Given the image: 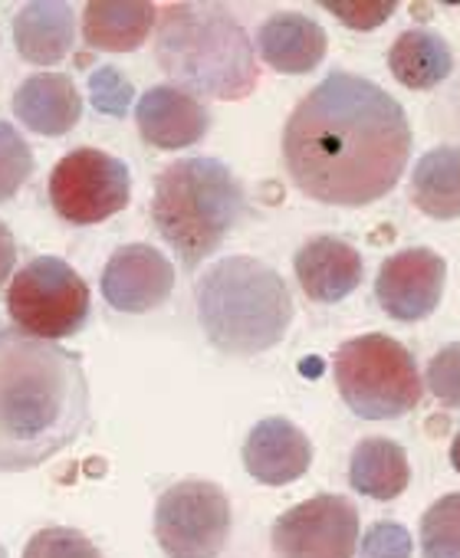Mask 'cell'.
<instances>
[{"label":"cell","mask_w":460,"mask_h":558,"mask_svg":"<svg viewBox=\"0 0 460 558\" xmlns=\"http://www.w3.org/2000/svg\"><path fill=\"white\" fill-rule=\"evenodd\" d=\"M411 142L408 112L391 93L336 70L290 112L283 165L306 197L332 207H365L395 191Z\"/></svg>","instance_id":"cell-1"},{"label":"cell","mask_w":460,"mask_h":558,"mask_svg":"<svg viewBox=\"0 0 460 558\" xmlns=\"http://www.w3.org/2000/svg\"><path fill=\"white\" fill-rule=\"evenodd\" d=\"M89 424L83 362L60 349L0 329V470L17 473L47 463Z\"/></svg>","instance_id":"cell-2"},{"label":"cell","mask_w":460,"mask_h":558,"mask_svg":"<svg viewBox=\"0 0 460 558\" xmlns=\"http://www.w3.org/2000/svg\"><path fill=\"white\" fill-rule=\"evenodd\" d=\"M155 27V60L181 93L234 102L257 89V53L227 8L165 4Z\"/></svg>","instance_id":"cell-3"},{"label":"cell","mask_w":460,"mask_h":558,"mask_svg":"<svg viewBox=\"0 0 460 558\" xmlns=\"http://www.w3.org/2000/svg\"><path fill=\"white\" fill-rule=\"evenodd\" d=\"M197 323L223 355H261L283 342L293 323V296L283 276L254 259L227 256L197 279Z\"/></svg>","instance_id":"cell-4"},{"label":"cell","mask_w":460,"mask_h":558,"mask_svg":"<svg viewBox=\"0 0 460 558\" xmlns=\"http://www.w3.org/2000/svg\"><path fill=\"white\" fill-rule=\"evenodd\" d=\"M247 197L241 181L217 158L171 161L152 197V220L178 259L194 269L204 263L244 217Z\"/></svg>","instance_id":"cell-5"},{"label":"cell","mask_w":460,"mask_h":558,"mask_svg":"<svg viewBox=\"0 0 460 558\" xmlns=\"http://www.w3.org/2000/svg\"><path fill=\"white\" fill-rule=\"evenodd\" d=\"M336 388L352 414L365 421H391L417 408L424 381L414 355L385 332L349 339L332 359Z\"/></svg>","instance_id":"cell-6"},{"label":"cell","mask_w":460,"mask_h":558,"mask_svg":"<svg viewBox=\"0 0 460 558\" xmlns=\"http://www.w3.org/2000/svg\"><path fill=\"white\" fill-rule=\"evenodd\" d=\"M8 313L24 336L44 342L66 339L89 319V287L66 259L37 256L14 276Z\"/></svg>","instance_id":"cell-7"},{"label":"cell","mask_w":460,"mask_h":558,"mask_svg":"<svg viewBox=\"0 0 460 558\" xmlns=\"http://www.w3.org/2000/svg\"><path fill=\"white\" fill-rule=\"evenodd\" d=\"M230 535L227 493L210 480H181L155 502V538L168 558H217Z\"/></svg>","instance_id":"cell-8"},{"label":"cell","mask_w":460,"mask_h":558,"mask_svg":"<svg viewBox=\"0 0 460 558\" xmlns=\"http://www.w3.org/2000/svg\"><path fill=\"white\" fill-rule=\"evenodd\" d=\"M129 165L99 148H76L63 155L50 174V201L70 223H102L129 207Z\"/></svg>","instance_id":"cell-9"},{"label":"cell","mask_w":460,"mask_h":558,"mask_svg":"<svg viewBox=\"0 0 460 558\" xmlns=\"http://www.w3.org/2000/svg\"><path fill=\"white\" fill-rule=\"evenodd\" d=\"M277 558H352L359 548V506L339 493H319L274 522Z\"/></svg>","instance_id":"cell-10"},{"label":"cell","mask_w":460,"mask_h":558,"mask_svg":"<svg viewBox=\"0 0 460 558\" xmlns=\"http://www.w3.org/2000/svg\"><path fill=\"white\" fill-rule=\"evenodd\" d=\"M447 263L440 253L427 246H411L388 256L375 279V300L385 316L395 323H421L427 319L444 296Z\"/></svg>","instance_id":"cell-11"},{"label":"cell","mask_w":460,"mask_h":558,"mask_svg":"<svg viewBox=\"0 0 460 558\" xmlns=\"http://www.w3.org/2000/svg\"><path fill=\"white\" fill-rule=\"evenodd\" d=\"M174 290V266L148 243L119 246L102 269V296L112 310L142 316L161 306Z\"/></svg>","instance_id":"cell-12"},{"label":"cell","mask_w":460,"mask_h":558,"mask_svg":"<svg viewBox=\"0 0 460 558\" xmlns=\"http://www.w3.org/2000/svg\"><path fill=\"white\" fill-rule=\"evenodd\" d=\"M293 269L303 293L313 303L332 306L342 303L346 296H352L362 283V253L339 236H313L306 240L296 256H293Z\"/></svg>","instance_id":"cell-13"},{"label":"cell","mask_w":460,"mask_h":558,"mask_svg":"<svg viewBox=\"0 0 460 558\" xmlns=\"http://www.w3.org/2000/svg\"><path fill=\"white\" fill-rule=\"evenodd\" d=\"M135 125L148 145L178 151V148L197 145L207 135L210 116L204 102L181 93L178 86H152L135 102Z\"/></svg>","instance_id":"cell-14"},{"label":"cell","mask_w":460,"mask_h":558,"mask_svg":"<svg viewBox=\"0 0 460 558\" xmlns=\"http://www.w3.org/2000/svg\"><path fill=\"white\" fill-rule=\"evenodd\" d=\"M313 463L310 437L287 417H264L244 444V466L264 486L296 483Z\"/></svg>","instance_id":"cell-15"},{"label":"cell","mask_w":460,"mask_h":558,"mask_svg":"<svg viewBox=\"0 0 460 558\" xmlns=\"http://www.w3.org/2000/svg\"><path fill=\"white\" fill-rule=\"evenodd\" d=\"M329 37L326 31L306 14H274L257 31L261 60L287 76L313 73L326 60Z\"/></svg>","instance_id":"cell-16"},{"label":"cell","mask_w":460,"mask_h":558,"mask_svg":"<svg viewBox=\"0 0 460 558\" xmlns=\"http://www.w3.org/2000/svg\"><path fill=\"white\" fill-rule=\"evenodd\" d=\"M14 116L37 135H66L83 119V99L66 73L27 76L14 93Z\"/></svg>","instance_id":"cell-17"},{"label":"cell","mask_w":460,"mask_h":558,"mask_svg":"<svg viewBox=\"0 0 460 558\" xmlns=\"http://www.w3.org/2000/svg\"><path fill=\"white\" fill-rule=\"evenodd\" d=\"M76 40L73 8L63 0H37L14 17L17 53L34 66H57L70 57Z\"/></svg>","instance_id":"cell-18"},{"label":"cell","mask_w":460,"mask_h":558,"mask_svg":"<svg viewBox=\"0 0 460 558\" xmlns=\"http://www.w3.org/2000/svg\"><path fill=\"white\" fill-rule=\"evenodd\" d=\"M155 21L158 8L148 4V0H132V4L96 0V4L83 8V37L93 50L132 53L148 40Z\"/></svg>","instance_id":"cell-19"},{"label":"cell","mask_w":460,"mask_h":558,"mask_svg":"<svg viewBox=\"0 0 460 558\" xmlns=\"http://www.w3.org/2000/svg\"><path fill=\"white\" fill-rule=\"evenodd\" d=\"M388 70L401 86L414 93H427L437 89L453 73V50L437 31L414 27L391 44Z\"/></svg>","instance_id":"cell-20"},{"label":"cell","mask_w":460,"mask_h":558,"mask_svg":"<svg viewBox=\"0 0 460 558\" xmlns=\"http://www.w3.org/2000/svg\"><path fill=\"white\" fill-rule=\"evenodd\" d=\"M349 483L359 496L388 502L398 499L411 483L408 453L391 437H365L349 460Z\"/></svg>","instance_id":"cell-21"},{"label":"cell","mask_w":460,"mask_h":558,"mask_svg":"<svg viewBox=\"0 0 460 558\" xmlns=\"http://www.w3.org/2000/svg\"><path fill=\"white\" fill-rule=\"evenodd\" d=\"M411 201L434 220L460 217V145L424 151L411 171Z\"/></svg>","instance_id":"cell-22"},{"label":"cell","mask_w":460,"mask_h":558,"mask_svg":"<svg viewBox=\"0 0 460 558\" xmlns=\"http://www.w3.org/2000/svg\"><path fill=\"white\" fill-rule=\"evenodd\" d=\"M421 555L460 558V493L440 496L421 515Z\"/></svg>","instance_id":"cell-23"},{"label":"cell","mask_w":460,"mask_h":558,"mask_svg":"<svg viewBox=\"0 0 460 558\" xmlns=\"http://www.w3.org/2000/svg\"><path fill=\"white\" fill-rule=\"evenodd\" d=\"M31 174H34V148L11 122H0V201H11Z\"/></svg>","instance_id":"cell-24"},{"label":"cell","mask_w":460,"mask_h":558,"mask_svg":"<svg viewBox=\"0 0 460 558\" xmlns=\"http://www.w3.org/2000/svg\"><path fill=\"white\" fill-rule=\"evenodd\" d=\"M24 558H102V551L70 525H50L34 532V538L24 548Z\"/></svg>","instance_id":"cell-25"},{"label":"cell","mask_w":460,"mask_h":558,"mask_svg":"<svg viewBox=\"0 0 460 558\" xmlns=\"http://www.w3.org/2000/svg\"><path fill=\"white\" fill-rule=\"evenodd\" d=\"M89 102L96 106V112L112 116V119H122V116H129V106L135 102V89L122 76V70L99 66L89 76Z\"/></svg>","instance_id":"cell-26"},{"label":"cell","mask_w":460,"mask_h":558,"mask_svg":"<svg viewBox=\"0 0 460 558\" xmlns=\"http://www.w3.org/2000/svg\"><path fill=\"white\" fill-rule=\"evenodd\" d=\"M427 391L447 404V408H460V342L444 345L431 365H427Z\"/></svg>","instance_id":"cell-27"},{"label":"cell","mask_w":460,"mask_h":558,"mask_svg":"<svg viewBox=\"0 0 460 558\" xmlns=\"http://www.w3.org/2000/svg\"><path fill=\"white\" fill-rule=\"evenodd\" d=\"M359 558H411L414 538L401 522H375L359 542Z\"/></svg>","instance_id":"cell-28"},{"label":"cell","mask_w":460,"mask_h":558,"mask_svg":"<svg viewBox=\"0 0 460 558\" xmlns=\"http://www.w3.org/2000/svg\"><path fill=\"white\" fill-rule=\"evenodd\" d=\"M323 8L349 31H375L398 11L391 0H349V4H323Z\"/></svg>","instance_id":"cell-29"},{"label":"cell","mask_w":460,"mask_h":558,"mask_svg":"<svg viewBox=\"0 0 460 558\" xmlns=\"http://www.w3.org/2000/svg\"><path fill=\"white\" fill-rule=\"evenodd\" d=\"M14 263H17V243H14L11 227H8L4 220H0V287L8 283V276H11Z\"/></svg>","instance_id":"cell-30"},{"label":"cell","mask_w":460,"mask_h":558,"mask_svg":"<svg viewBox=\"0 0 460 558\" xmlns=\"http://www.w3.org/2000/svg\"><path fill=\"white\" fill-rule=\"evenodd\" d=\"M450 466L460 473V434L453 437V444H450Z\"/></svg>","instance_id":"cell-31"},{"label":"cell","mask_w":460,"mask_h":558,"mask_svg":"<svg viewBox=\"0 0 460 558\" xmlns=\"http://www.w3.org/2000/svg\"><path fill=\"white\" fill-rule=\"evenodd\" d=\"M450 102H453V125H457V132H460V83H457V96H453Z\"/></svg>","instance_id":"cell-32"},{"label":"cell","mask_w":460,"mask_h":558,"mask_svg":"<svg viewBox=\"0 0 460 558\" xmlns=\"http://www.w3.org/2000/svg\"><path fill=\"white\" fill-rule=\"evenodd\" d=\"M0 558H8V548L4 545H0Z\"/></svg>","instance_id":"cell-33"}]
</instances>
